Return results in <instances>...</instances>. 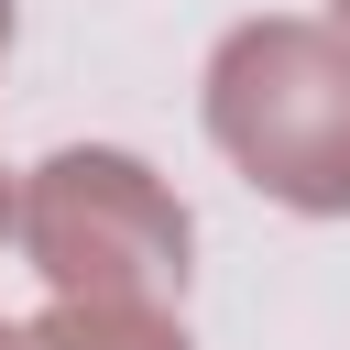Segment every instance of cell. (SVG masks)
I'll return each instance as SVG.
<instances>
[{
    "instance_id": "obj_1",
    "label": "cell",
    "mask_w": 350,
    "mask_h": 350,
    "mask_svg": "<svg viewBox=\"0 0 350 350\" xmlns=\"http://www.w3.org/2000/svg\"><path fill=\"white\" fill-rule=\"evenodd\" d=\"M219 142L252 164V186L295 208H350V55L306 22H262L219 55L208 88Z\"/></svg>"
},
{
    "instance_id": "obj_2",
    "label": "cell",
    "mask_w": 350,
    "mask_h": 350,
    "mask_svg": "<svg viewBox=\"0 0 350 350\" xmlns=\"http://www.w3.org/2000/svg\"><path fill=\"white\" fill-rule=\"evenodd\" d=\"M33 252L55 262V284H88L98 306H120L131 284L186 273V219L142 186V164L120 153H66L33 186Z\"/></svg>"
},
{
    "instance_id": "obj_3",
    "label": "cell",
    "mask_w": 350,
    "mask_h": 350,
    "mask_svg": "<svg viewBox=\"0 0 350 350\" xmlns=\"http://www.w3.org/2000/svg\"><path fill=\"white\" fill-rule=\"evenodd\" d=\"M22 350H186V339H164V328H142V317H55V328H33Z\"/></svg>"
}]
</instances>
